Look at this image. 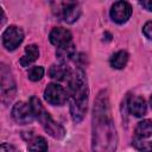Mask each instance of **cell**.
<instances>
[{
	"label": "cell",
	"instance_id": "5bb4252c",
	"mask_svg": "<svg viewBox=\"0 0 152 152\" xmlns=\"http://www.w3.org/2000/svg\"><path fill=\"white\" fill-rule=\"evenodd\" d=\"M75 53H76L75 46H74V44H72L71 42H70L69 44H65V45H63V46L57 48V51H56V55H57L58 59H59L62 63H64V62L71 59V58L75 56Z\"/></svg>",
	"mask_w": 152,
	"mask_h": 152
},
{
	"label": "cell",
	"instance_id": "4fadbf2b",
	"mask_svg": "<svg viewBox=\"0 0 152 152\" xmlns=\"http://www.w3.org/2000/svg\"><path fill=\"white\" fill-rule=\"evenodd\" d=\"M49 75L51 78L57 80V81H62L65 77H68L69 75V69L64 63L61 64H53L50 66L49 69Z\"/></svg>",
	"mask_w": 152,
	"mask_h": 152
},
{
	"label": "cell",
	"instance_id": "7a4b0ae2",
	"mask_svg": "<svg viewBox=\"0 0 152 152\" xmlns=\"http://www.w3.org/2000/svg\"><path fill=\"white\" fill-rule=\"evenodd\" d=\"M70 113L75 122H81L87 113L88 107V87L83 70L78 69L70 80Z\"/></svg>",
	"mask_w": 152,
	"mask_h": 152
},
{
	"label": "cell",
	"instance_id": "277c9868",
	"mask_svg": "<svg viewBox=\"0 0 152 152\" xmlns=\"http://www.w3.org/2000/svg\"><path fill=\"white\" fill-rule=\"evenodd\" d=\"M44 97L52 106H62L66 102L69 95L62 86L57 83H50L44 90Z\"/></svg>",
	"mask_w": 152,
	"mask_h": 152
},
{
	"label": "cell",
	"instance_id": "6da1fadb",
	"mask_svg": "<svg viewBox=\"0 0 152 152\" xmlns=\"http://www.w3.org/2000/svg\"><path fill=\"white\" fill-rule=\"evenodd\" d=\"M116 147V132L109 116L108 97L101 93L94 107L93 150L113 151Z\"/></svg>",
	"mask_w": 152,
	"mask_h": 152
},
{
	"label": "cell",
	"instance_id": "8992f818",
	"mask_svg": "<svg viewBox=\"0 0 152 152\" xmlns=\"http://www.w3.org/2000/svg\"><path fill=\"white\" fill-rule=\"evenodd\" d=\"M23 39H24V33L21 28L17 26H8L2 33V44L10 51L17 49L21 44Z\"/></svg>",
	"mask_w": 152,
	"mask_h": 152
},
{
	"label": "cell",
	"instance_id": "7c38bea8",
	"mask_svg": "<svg viewBox=\"0 0 152 152\" xmlns=\"http://www.w3.org/2000/svg\"><path fill=\"white\" fill-rule=\"evenodd\" d=\"M39 57V49L37 45L31 44L25 48V55L20 58V64L23 66H28Z\"/></svg>",
	"mask_w": 152,
	"mask_h": 152
},
{
	"label": "cell",
	"instance_id": "ffe728a7",
	"mask_svg": "<svg viewBox=\"0 0 152 152\" xmlns=\"http://www.w3.org/2000/svg\"><path fill=\"white\" fill-rule=\"evenodd\" d=\"M142 32H144V34H145L146 38H148L150 40H152V21H147L144 25Z\"/></svg>",
	"mask_w": 152,
	"mask_h": 152
},
{
	"label": "cell",
	"instance_id": "8fae6325",
	"mask_svg": "<svg viewBox=\"0 0 152 152\" xmlns=\"http://www.w3.org/2000/svg\"><path fill=\"white\" fill-rule=\"evenodd\" d=\"M128 110L134 116H142L146 113V102L141 96H133L128 102Z\"/></svg>",
	"mask_w": 152,
	"mask_h": 152
},
{
	"label": "cell",
	"instance_id": "9a60e30c",
	"mask_svg": "<svg viewBox=\"0 0 152 152\" xmlns=\"http://www.w3.org/2000/svg\"><path fill=\"white\" fill-rule=\"evenodd\" d=\"M135 135L139 139H145L152 135V121L151 120H142L138 122L135 127Z\"/></svg>",
	"mask_w": 152,
	"mask_h": 152
},
{
	"label": "cell",
	"instance_id": "2e32d148",
	"mask_svg": "<svg viewBox=\"0 0 152 152\" xmlns=\"http://www.w3.org/2000/svg\"><path fill=\"white\" fill-rule=\"evenodd\" d=\"M128 62V53L124 50L118 51L110 58V65L114 69H122Z\"/></svg>",
	"mask_w": 152,
	"mask_h": 152
},
{
	"label": "cell",
	"instance_id": "5b68a950",
	"mask_svg": "<svg viewBox=\"0 0 152 152\" xmlns=\"http://www.w3.org/2000/svg\"><path fill=\"white\" fill-rule=\"evenodd\" d=\"M12 118L14 121L19 125H26L31 124L33 121L34 113L31 107V103H25V102H18L13 106L12 109Z\"/></svg>",
	"mask_w": 152,
	"mask_h": 152
},
{
	"label": "cell",
	"instance_id": "7402d4cb",
	"mask_svg": "<svg viewBox=\"0 0 152 152\" xmlns=\"http://www.w3.org/2000/svg\"><path fill=\"white\" fill-rule=\"evenodd\" d=\"M0 150L2 151V152H5L6 150H15L14 147H12V146H8V145H6V144H4L1 147H0Z\"/></svg>",
	"mask_w": 152,
	"mask_h": 152
},
{
	"label": "cell",
	"instance_id": "52a82bcc",
	"mask_svg": "<svg viewBox=\"0 0 152 152\" xmlns=\"http://www.w3.org/2000/svg\"><path fill=\"white\" fill-rule=\"evenodd\" d=\"M131 14H132V7L125 0L116 1L110 8V18L113 19V21L118 24L126 23L129 19Z\"/></svg>",
	"mask_w": 152,
	"mask_h": 152
},
{
	"label": "cell",
	"instance_id": "d6986e66",
	"mask_svg": "<svg viewBox=\"0 0 152 152\" xmlns=\"http://www.w3.org/2000/svg\"><path fill=\"white\" fill-rule=\"evenodd\" d=\"M134 146L141 151H152V141H134Z\"/></svg>",
	"mask_w": 152,
	"mask_h": 152
},
{
	"label": "cell",
	"instance_id": "603a6c76",
	"mask_svg": "<svg viewBox=\"0 0 152 152\" xmlns=\"http://www.w3.org/2000/svg\"><path fill=\"white\" fill-rule=\"evenodd\" d=\"M150 104H151V108H152V95H151V99H150Z\"/></svg>",
	"mask_w": 152,
	"mask_h": 152
},
{
	"label": "cell",
	"instance_id": "e0dca14e",
	"mask_svg": "<svg viewBox=\"0 0 152 152\" xmlns=\"http://www.w3.org/2000/svg\"><path fill=\"white\" fill-rule=\"evenodd\" d=\"M27 148L30 151H46L48 150V144H46V140L43 137H37L32 141H30Z\"/></svg>",
	"mask_w": 152,
	"mask_h": 152
},
{
	"label": "cell",
	"instance_id": "ac0fdd59",
	"mask_svg": "<svg viewBox=\"0 0 152 152\" xmlns=\"http://www.w3.org/2000/svg\"><path fill=\"white\" fill-rule=\"evenodd\" d=\"M28 78L33 82H37L39 80H42V77L44 76V68L43 66H32L30 70H28V74H27Z\"/></svg>",
	"mask_w": 152,
	"mask_h": 152
},
{
	"label": "cell",
	"instance_id": "44dd1931",
	"mask_svg": "<svg viewBox=\"0 0 152 152\" xmlns=\"http://www.w3.org/2000/svg\"><path fill=\"white\" fill-rule=\"evenodd\" d=\"M139 4L147 11H152V0H138Z\"/></svg>",
	"mask_w": 152,
	"mask_h": 152
},
{
	"label": "cell",
	"instance_id": "30bf717a",
	"mask_svg": "<svg viewBox=\"0 0 152 152\" xmlns=\"http://www.w3.org/2000/svg\"><path fill=\"white\" fill-rule=\"evenodd\" d=\"M14 82L12 81V77L10 75V71L6 70L5 65H2L1 69V94H2V100H5L6 96L11 100L14 94Z\"/></svg>",
	"mask_w": 152,
	"mask_h": 152
},
{
	"label": "cell",
	"instance_id": "ba28073f",
	"mask_svg": "<svg viewBox=\"0 0 152 152\" xmlns=\"http://www.w3.org/2000/svg\"><path fill=\"white\" fill-rule=\"evenodd\" d=\"M61 13H62V18L66 23L71 24L78 19L81 14V10H80L78 4L75 0H68L61 7Z\"/></svg>",
	"mask_w": 152,
	"mask_h": 152
},
{
	"label": "cell",
	"instance_id": "3957f363",
	"mask_svg": "<svg viewBox=\"0 0 152 152\" xmlns=\"http://www.w3.org/2000/svg\"><path fill=\"white\" fill-rule=\"evenodd\" d=\"M30 103H31V107L33 109V113H34V116L40 121V124L43 125L44 129L55 139H62L65 134V131L64 128L57 124L51 116L50 114L45 110V108L43 107L42 102L39 101V99L32 96L31 100H30Z\"/></svg>",
	"mask_w": 152,
	"mask_h": 152
},
{
	"label": "cell",
	"instance_id": "9c48e42d",
	"mask_svg": "<svg viewBox=\"0 0 152 152\" xmlns=\"http://www.w3.org/2000/svg\"><path fill=\"white\" fill-rule=\"evenodd\" d=\"M50 43L57 48L69 44L71 42V33L69 30L63 27H53L49 34Z\"/></svg>",
	"mask_w": 152,
	"mask_h": 152
}]
</instances>
